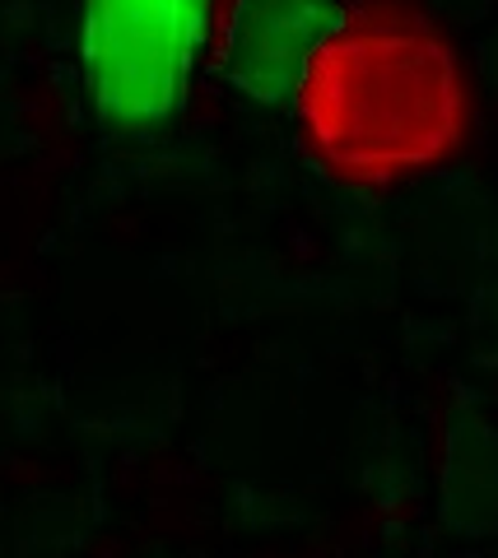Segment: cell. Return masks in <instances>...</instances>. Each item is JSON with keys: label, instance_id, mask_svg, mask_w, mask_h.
Listing matches in <instances>:
<instances>
[{"label": "cell", "instance_id": "3957f363", "mask_svg": "<svg viewBox=\"0 0 498 558\" xmlns=\"http://www.w3.org/2000/svg\"><path fill=\"white\" fill-rule=\"evenodd\" d=\"M336 14V0H233L215 47L219 75L256 108H289Z\"/></svg>", "mask_w": 498, "mask_h": 558}, {"label": "cell", "instance_id": "6da1fadb", "mask_svg": "<svg viewBox=\"0 0 498 558\" xmlns=\"http://www.w3.org/2000/svg\"><path fill=\"white\" fill-rule=\"evenodd\" d=\"M289 108L321 178L368 196L457 163L479 126L471 65L420 0L340 5Z\"/></svg>", "mask_w": 498, "mask_h": 558}, {"label": "cell", "instance_id": "7a4b0ae2", "mask_svg": "<svg viewBox=\"0 0 498 558\" xmlns=\"http://www.w3.org/2000/svg\"><path fill=\"white\" fill-rule=\"evenodd\" d=\"M224 0H80L75 75L108 135L154 140L186 112L219 47Z\"/></svg>", "mask_w": 498, "mask_h": 558}]
</instances>
